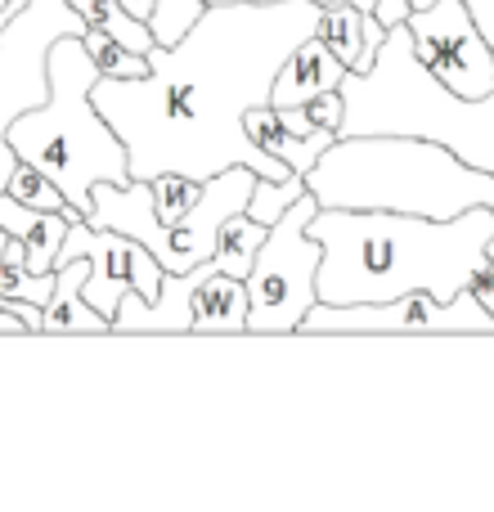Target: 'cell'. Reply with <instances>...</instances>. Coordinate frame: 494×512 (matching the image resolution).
Returning a JSON list of instances; mask_svg holds the SVG:
<instances>
[{
  "label": "cell",
  "instance_id": "6da1fadb",
  "mask_svg": "<svg viewBox=\"0 0 494 512\" xmlns=\"http://www.w3.org/2000/svg\"><path fill=\"white\" fill-rule=\"evenodd\" d=\"M319 0H230L207 5L176 45H153L149 77H99L95 108L126 144L135 180L180 171L212 180L225 167H252L283 180L292 167L256 149L247 113L270 104L274 77L306 36H315Z\"/></svg>",
  "mask_w": 494,
  "mask_h": 512
},
{
  "label": "cell",
  "instance_id": "7a4b0ae2",
  "mask_svg": "<svg viewBox=\"0 0 494 512\" xmlns=\"http://www.w3.org/2000/svg\"><path fill=\"white\" fill-rule=\"evenodd\" d=\"M319 239V301H391L405 292L459 297L486 265L494 239L490 207H468L450 221L387 207H319L310 216Z\"/></svg>",
  "mask_w": 494,
  "mask_h": 512
},
{
  "label": "cell",
  "instance_id": "3957f363",
  "mask_svg": "<svg viewBox=\"0 0 494 512\" xmlns=\"http://www.w3.org/2000/svg\"><path fill=\"white\" fill-rule=\"evenodd\" d=\"M306 185L319 207H387L432 221H450L468 207L494 212V171L472 167L427 135H337Z\"/></svg>",
  "mask_w": 494,
  "mask_h": 512
},
{
  "label": "cell",
  "instance_id": "277c9868",
  "mask_svg": "<svg viewBox=\"0 0 494 512\" xmlns=\"http://www.w3.org/2000/svg\"><path fill=\"white\" fill-rule=\"evenodd\" d=\"M95 81L99 68L81 36H59L50 45V95L9 122V149L23 162H36L81 216H90L95 207V185L131 180L122 135L108 126L90 95Z\"/></svg>",
  "mask_w": 494,
  "mask_h": 512
},
{
  "label": "cell",
  "instance_id": "5b68a950",
  "mask_svg": "<svg viewBox=\"0 0 494 512\" xmlns=\"http://www.w3.org/2000/svg\"><path fill=\"white\" fill-rule=\"evenodd\" d=\"M342 135H427L472 167L494 171V90L486 99H459L418 63L409 27L396 23L369 72L342 77Z\"/></svg>",
  "mask_w": 494,
  "mask_h": 512
},
{
  "label": "cell",
  "instance_id": "8992f818",
  "mask_svg": "<svg viewBox=\"0 0 494 512\" xmlns=\"http://www.w3.org/2000/svg\"><path fill=\"white\" fill-rule=\"evenodd\" d=\"M319 212V198L301 194L279 221L270 225L252 270H247V333H301L310 306L319 301V261L324 248L310 239V216Z\"/></svg>",
  "mask_w": 494,
  "mask_h": 512
},
{
  "label": "cell",
  "instance_id": "52a82bcc",
  "mask_svg": "<svg viewBox=\"0 0 494 512\" xmlns=\"http://www.w3.org/2000/svg\"><path fill=\"white\" fill-rule=\"evenodd\" d=\"M59 36H86V18L72 9V0H27L0 32V189L18 167L9 122L50 95V45Z\"/></svg>",
  "mask_w": 494,
  "mask_h": 512
},
{
  "label": "cell",
  "instance_id": "ba28073f",
  "mask_svg": "<svg viewBox=\"0 0 494 512\" xmlns=\"http://www.w3.org/2000/svg\"><path fill=\"white\" fill-rule=\"evenodd\" d=\"M301 333H494V315L472 288H463L459 297L405 292L391 301H355V306L315 301Z\"/></svg>",
  "mask_w": 494,
  "mask_h": 512
},
{
  "label": "cell",
  "instance_id": "9c48e42d",
  "mask_svg": "<svg viewBox=\"0 0 494 512\" xmlns=\"http://www.w3.org/2000/svg\"><path fill=\"white\" fill-rule=\"evenodd\" d=\"M418 63L459 99H486L494 90V50L477 27L468 0H427L405 18Z\"/></svg>",
  "mask_w": 494,
  "mask_h": 512
},
{
  "label": "cell",
  "instance_id": "30bf717a",
  "mask_svg": "<svg viewBox=\"0 0 494 512\" xmlns=\"http://www.w3.org/2000/svg\"><path fill=\"white\" fill-rule=\"evenodd\" d=\"M72 256H86L90 274H86V301L99 310V315L113 319L117 306H122L126 292H140L144 301H153L162 292V279H167V265L158 261L140 239L122 230H99L90 221H72L68 239L59 248V265L72 261Z\"/></svg>",
  "mask_w": 494,
  "mask_h": 512
},
{
  "label": "cell",
  "instance_id": "8fae6325",
  "mask_svg": "<svg viewBox=\"0 0 494 512\" xmlns=\"http://www.w3.org/2000/svg\"><path fill=\"white\" fill-rule=\"evenodd\" d=\"M256 171L252 167H225L212 180H203V198L171 225V265L167 274H185L194 265H203L216 252L221 239V225L230 216L247 212V198H252Z\"/></svg>",
  "mask_w": 494,
  "mask_h": 512
},
{
  "label": "cell",
  "instance_id": "7c38bea8",
  "mask_svg": "<svg viewBox=\"0 0 494 512\" xmlns=\"http://www.w3.org/2000/svg\"><path fill=\"white\" fill-rule=\"evenodd\" d=\"M342 77H346V63L337 59L324 36L315 32V36H306V41L288 54V63L279 68L270 104L274 108H306L315 95L342 86Z\"/></svg>",
  "mask_w": 494,
  "mask_h": 512
},
{
  "label": "cell",
  "instance_id": "4fadbf2b",
  "mask_svg": "<svg viewBox=\"0 0 494 512\" xmlns=\"http://www.w3.org/2000/svg\"><path fill=\"white\" fill-rule=\"evenodd\" d=\"M86 274V256H72L59 265V283H54L50 301L41 310V333H113V319L99 315L86 301Z\"/></svg>",
  "mask_w": 494,
  "mask_h": 512
},
{
  "label": "cell",
  "instance_id": "5bb4252c",
  "mask_svg": "<svg viewBox=\"0 0 494 512\" xmlns=\"http://www.w3.org/2000/svg\"><path fill=\"white\" fill-rule=\"evenodd\" d=\"M59 270L54 274H36L23 261V239H9L5 256H0V310L18 315L27 324V333H41V310L50 301Z\"/></svg>",
  "mask_w": 494,
  "mask_h": 512
},
{
  "label": "cell",
  "instance_id": "9a60e30c",
  "mask_svg": "<svg viewBox=\"0 0 494 512\" xmlns=\"http://www.w3.org/2000/svg\"><path fill=\"white\" fill-rule=\"evenodd\" d=\"M247 135L256 140V149L283 158L292 171H301V176H310V167H315V162L324 158L328 144L337 140V131H315V135L288 131V126L279 122V113H274V104H261L247 113Z\"/></svg>",
  "mask_w": 494,
  "mask_h": 512
},
{
  "label": "cell",
  "instance_id": "2e32d148",
  "mask_svg": "<svg viewBox=\"0 0 494 512\" xmlns=\"http://www.w3.org/2000/svg\"><path fill=\"white\" fill-rule=\"evenodd\" d=\"M247 279L216 270L203 288L194 292V333H243L247 328Z\"/></svg>",
  "mask_w": 494,
  "mask_h": 512
},
{
  "label": "cell",
  "instance_id": "e0dca14e",
  "mask_svg": "<svg viewBox=\"0 0 494 512\" xmlns=\"http://www.w3.org/2000/svg\"><path fill=\"white\" fill-rule=\"evenodd\" d=\"M315 32L324 36L328 50H333L351 72H369L373 63H378V54H373L369 41H364V14L351 5V0H328Z\"/></svg>",
  "mask_w": 494,
  "mask_h": 512
},
{
  "label": "cell",
  "instance_id": "ac0fdd59",
  "mask_svg": "<svg viewBox=\"0 0 494 512\" xmlns=\"http://www.w3.org/2000/svg\"><path fill=\"white\" fill-rule=\"evenodd\" d=\"M72 9L86 18V27H99V32L117 36V41H122L126 50H135V54H149L153 45H158L153 27L144 23V18H135L122 0H72Z\"/></svg>",
  "mask_w": 494,
  "mask_h": 512
},
{
  "label": "cell",
  "instance_id": "d6986e66",
  "mask_svg": "<svg viewBox=\"0 0 494 512\" xmlns=\"http://www.w3.org/2000/svg\"><path fill=\"white\" fill-rule=\"evenodd\" d=\"M265 234H270V225L252 221L247 212L230 216V221L221 225V239H216V265H221L225 274H239V279H247V270H252L256 252H261Z\"/></svg>",
  "mask_w": 494,
  "mask_h": 512
},
{
  "label": "cell",
  "instance_id": "ffe728a7",
  "mask_svg": "<svg viewBox=\"0 0 494 512\" xmlns=\"http://www.w3.org/2000/svg\"><path fill=\"white\" fill-rule=\"evenodd\" d=\"M5 189L18 198V203L36 207V212H63L68 221H86V216H81L77 207H72L68 198H63V189L54 185V180L45 176V171L36 167V162H23V158H18V167L9 171V185H5Z\"/></svg>",
  "mask_w": 494,
  "mask_h": 512
},
{
  "label": "cell",
  "instance_id": "44dd1931",
  "mask_svg": "<svg viewBox=\"0 0 494 512\" xmlns=\"http://www.w3.org/2000/svg\"><path fill=\"white\" fill-rule=\"evenodd\" d=\"M81 45H86V54L95 59L99 77H149V54L126 50L117 36L99 32V27H86Z\"/></svg>",
  "mask_w": 494,
  "mask_h": 512
},
{
  "label": "cell",
  "instance_id": "7402d4cb",
  "mask_svg": "<svg viewBox=\"0 0 494 512\" xmlns=\"http://www.w3.org/2000/svg\"><path fill=\"white\" fill-rule=\"evenodd\" d=\"M306 189L310 185H306V176H301V171H292V176H283V180L256 176L252 198H247V216H252V221H261V225H274L301 194H306Z\"/></svg>",
  "mask_w": 494,
  "mask_h": 512
},
{
  "label": "cell",
  "instance_id": "603a6c76",
  "mask_svg": "<svg viewBox=\"0 0 494 512\" xmlns=\"http://www.w3.org/2000/svg\"><path fill=\"white\" fill-rule=\"evenodd\" d=\"M149 185H153V207H158V216L167 225H176L180 216L203 198V185L189 180V176H180V171H162V176H153Z\"/></svg>",
  "mask_w": 494,
  "mask_h": 512
},
{
  "label": "cell",
  "instance_id": "cb8c5ba5",
  "mask_svg": "<svg viewBox=\"0 0 494 512\" xmlns=\"http://www.w3.org/2000/svg\"><path fill=\"white\" fill-rule=\"evenodd\" d=\"M203 9H207L203 0H158V9H153V18H149L158 45H176L180 36L203 18Z\"/></svg>",
  "mask_w": 494,
  "mask_h": 512
},
{
  "label": "cell",
  "instance_id": "d4e9b609",
  "mask_svg": "<svg viewBox=\"0 0 494 512\" xmlns=\"http://www.w3.org/2000/svg\"><path fill=\"white\" fill-rule=\"evenodd\" d=\"M306 113H310V122L315 126H324V131H337L342 135V122H346V95H342V86L337 90H324V95H315L306 104Z\"/></svg>",
  "mask_w": 494,
  "mask_h": 512
},
{
  "label": "cell",
  "instance_id": "484cf974",
  "mask_svg": "<svg viewBox=\"0 0 494 512\" xmlns=\"http://www.w3.org/2000/svg\"><path fill=\"white\" fill-rule=\"evenodd\" d=\"M414 5H427V0H414ZM468 9H472V18H477V27L486 32L490 50H494V0H468Z\"/></svg>",
  "mask_w": 494,
  "mask_h": 512
},
{
  "label": "cell",
  "instance_id": "4316f807",
  "mask_svg": "<svg viewBox=\"0 0 494 512\" xmlns=\"http://www.w3.org/2000/svg\"><path fill=\"white\" fill-rule=\"evenodd\" d=\"M409 9H414V0H378V23H382V27L405 23Z\"/></svg>",
  "mask_w": 494,
  "mask_h": 512
},
{
  "label": "cell",
  "instance_id": "83f0119b",
  "mask_svg": "<svg viewBox=\"0 0 494 512\" xmlns=\"http://www.w3.org/2000/svg\"><path fill=\"white\" fill-rule=\"evenodd\" d=\"M122 5L131 9L135 18H144V23H149V18H153V9H158V0H122Z\"/></svg>",
  "mask_w": 494,
  "mask_h": 512
},
{
  "label": "cell",
  "instance_id": "f1b7e54d",
  "mask_svg": "<svg viewBox=\"0 0 494 512\" xmlns=\"http://www.w3.org/2000/svg\"><path fill=\"white\" fill-rule=\"evenodd\" d=\"M0 333H27V324L18 315H9V310H0Z\"/></svg>",
  "mask_w": 494,
  "mask_h": 512
},
{
  "label": "cell",
  "instance_id": "f546056e",
  "mask_svg": "<svg viewBox=\"0 0 494 512\" xmlns=\"http://www.w3.org/2000/svg\"><path fill=\"white\" fill-rule=\"evenodd\" d=\"M5 248H9V234H5V230H0V256H5Z\"/></svg>",
  "mask_w": 494,
  "mask_h": 512
},
{
  "label": "cell",
  "instance_id": "4dcf8cb0",
  "mask_svg": "<svg viewBox=\"0 0 494 512\" xmlns=\"http://www.w3.org/2000/svg\"><path fill=\"white\" fill-rule=\"evenodd\" d=\"M9 5H14V0H0V9H9Z\"/></svg>",
  "mask_w": 494,
  "mask_h": 512
},
{
  "label": "cell",
  "instance_id": "1f68e13d",
  "mask_svg": "<svg viewBox=\"0 0 494 512\" xmlns=\"http://www.w3.org/2000/svg\"><path fill=\"white\" fill-rule=\"evenodd\" d=\"M203 5H212V0H203Z\"/></svg>",
  "mask_w": 494,
  "mask_h": 512
}]
</instances>
